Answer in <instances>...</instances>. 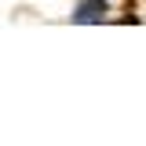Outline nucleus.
<instances>
[{
	"mask_svg": "<svg viewBox=\"0 0 146 146\" xmlns=\"http://www.w3.org/2000/svg\"><path fill=\"white\" fill-rule=\"evenodd\" d=\"M102 15H106V0H80L73 22H102Z\"/></svg>",
	"mask_w": 146,
	"mask_h": 146,
	"instance_id": "nucleus-1",
	"label": "nucleus"
}]
</instances>
